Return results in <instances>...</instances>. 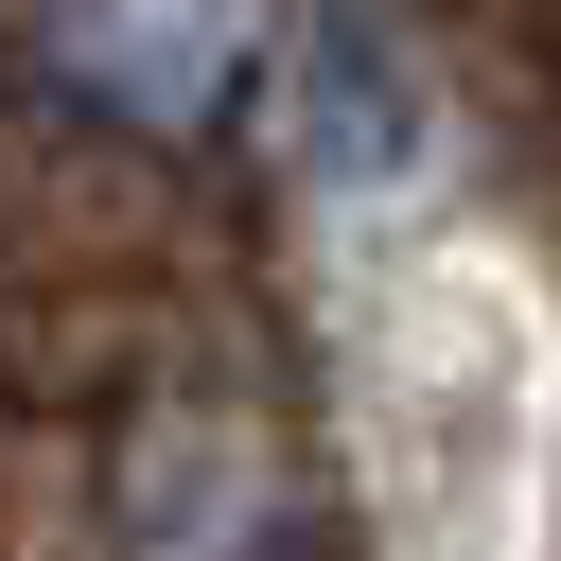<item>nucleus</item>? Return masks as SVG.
Listing matches in <instances>:
<instances>
[{
    "mask_svg": "<svg viewBox=\"0 0 561 561\" xmlns=\"http://www.w3.org/2000/svg\"><path fill=\"white\" fill-rule=\"evenodd\" d=\"M280 18L298 0H18L35 88L105 140H210L245 88H280Z\"/></svg>",
    "mask_w": 561,
    "mask_h": 561,
    "instance_id": "1",
    "label": "nucleus"
},
{
    "mask_svg": "<svg viewBox=\"0 0 561 561\" xmlns=\"http://www.w3.org/2000/svg\"><path fill=\"white\" fill-rule=\"evenodd\" d=\"M298 543V456L245 386H158L105 438V561H280Z\"/></svg>",
    "mask_w": 561,
    "mask_h": 561,
    "instance_id": "2",
    "label": "nucleus"
},
{
    "mask_svg": "<svg viewBox=\"0 0 561 561\" xmlns=\"http://www.w3.org/2000/svg\"><path fill=\"white\" fill-rule=\"evenodd\" d=\"M280 140H298L316 193H403L421 175L438 88H421V53H403L386 0H298L280 18Z\"/></svg>",
    "mask_w": 561,
    "mask_h": 561,
    "instance_id": "3",
    "label": "nucleus"
}]
</instances>
